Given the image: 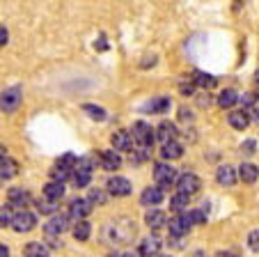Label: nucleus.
Returning <instances> with one entry per match:
<instances>
[{"instance_id": "obj_1", "label": "nucleus", "mask_w": 259, "mask_h": 257, "mask_svg": "<svg viewBox=\"0 0 259 257\" xmlns=\"http://www.w3.org/2000/svg\"><path fill=\"white\" fill-rule=\"evenodd\" d=\"M154 179H156L158 189L165 191L177 181V170L172 168V165H167V163H156L154 165Z\"/></svg>"}, {"instance_id": "obj_2", "label": "nucleus", "mask_w": 259, "mask_h": 257, "mask_svg": "<svg viewBox=\"0 0 259 257\" xmlns=\"http://www.w3.org/2000/svg\"><path fill=\"white\" fill-rule=\"evenodd\" d=\"M131 136H133V140H136L138 145L149 147L154 142V138H156V131H154V129L147 124V122H136V124H133Z\"/></svg>"}, {"instance_id": "obj_3", "label": "nucleus", "mask_w": 259, "mask_h": 257, "mask_svg": "<svg viewBox=\"0 0 259 257\" xmlns=\"http://www.w3.org/2000/svg\"><path fill=\"white\" fill-rule=\"evenodd\" d=\"M21 99H23V92L21 88H10L0 94V111L3 113H14L16 108L21 106Z\"/></svg>"}, {"instance_id": "obj_4", "label": "nucleus", "mask_w": 259, "mask_h": 257, "mask_svg": "<svg viewBox=\"0 0 259 257\" xmlns=\"http://www.w3.org/2000/svg\"><path fill=\"white\" fill-rule=\"evenodd\" d=\"M108 193L115 195V198H126V195H131V181L126 179V177H110L106 184Z\"/></svg>"}, {"instance_id": "obj_5", "label": "nucleus", "mask_w": 259, "mask_h": 257, "mask_svg": "<svg viewBox=\"0 0 259 257\" xmlns=\"http://www.w3.org/2000/svg\"><path fill=\"white\" fill-rule=\"evenodd\" d=\"M177 189H179V193H184V195L191 198L193 193L200 191V177L193 175V172H186V175H181L179 179H177Z\"/></svg>"}, {"instance_id": "obj_6", "label": "nucleus", "mask_w": 259, "mask_h": 257, "mask_svg": "<svg viewBox=\"0 0 259 257\" xmlns=\"http://www.w3.org/2000/svg\"><path fill=\"white\" fill-rule=\"evenodd\" d=\"M90 213H92V202H90V200H85V198H76L71 202V207H69V216H71V218H76L78 223L83 218H88Z\"/></svg>"}, {"instance_id": "obj_7", "label": "nucleus", "mask_w": 259, "mask_h": 257, "mask_svg": "<svg viewBox=\"0 0 259 257\" xmlns=\"http://www.w3.org/2000/svg\"><path fill=\"white\" fill-rule=\"evenodd\" d=\"M34 225H37V218H34V213L30 211H19L14 216V223H12V228H14V232H30V230H34Z\"/></svg>"}, {"instance_id": "obj_8", "label": "nucleus", "mask_w": 259, "mask_h": 257, "mask_svg": "<svg viewBox=\"0 0 259 257\" xmlns=\"http://www.w3.org/2000/svg\"><path fill=\"white\" fill-rule=\"evenodd\" d=\"M191 218H188V213H179L177 218L170 221V234L172 237H184V234H188V230H191Z\"/></svg>"}, {"instance_id": "obj_9", "label": "nucleus", "mask_w": 259, "mask_h": 257, "mask_svg": "<svg viewBox=\"0 0 259 257\" xmlns=\"http://www.w3.org/2000/svg\"><path fill=\"white\" fill-rule=\"evenodd\" d=\"M67 225H69L67 216H53V218L44 225V232L49 234V237H60V234L67 230Z\"/></svg>"}, {"instance_id": "obj_10", "label": "nucleus", "mask_w": 259, "mask_h": 257, "mask_svg": "<svg viewBox=\"0 0 259 257\" xmlns=\"http://www.w3.org/2000/svg\"><path fill=\"white\" fill-rule=\"evenodd\" d=\"M110 140H113V147H115V152H128L133 147V136L128 131H115L113 133V138H110Z\"/></svg>"}, {"instance_id": "obj_11", "label": "nucleus", "mask_w": 259, "mask_h": 257, "mask_svg": "<svg viewBox=\"0 0 259 257\" xmlns=\"http://www.w3.org/2000/svg\"><path fill=\"white\" fill-rule=\"evenodd\" d=\"M99 161H101V165L106 170H117L122 165V156L113 150H101L99 152Z\"/></svg>"}, {"instance_id": "obj_12", "label": "nucleus", "mask_w": 259, "mask_h": 257, "mask_svg": "<svg viewBox=\"0 0 259 257\" xmlns=\"http://www.w3.org/2000/svg\"><path fill=\"white\" fill-rule=\"evenodd\" d=\"M156 138L158 140H163V145H167V142H175L177 138V126L172 124V122H161L156 129Z\"/></svg>"}, {"instance_id": "obj_13", "label": "nucleus", "mask_w": 259, "mask_h": 257, "mask_svg": "<svg viewBox=\"0 0 259 257\" xmlns=\"http://www.w3.org/2000/svg\"><path fill=\"white\" fill-rule=\"evenodd\" d=\"M161 200H163V191L158 189V186H149V189H145L140 195V202L145 204V207H154V204H158Z\"/></svg>"}, {"instance_id": "obj_14", "label": "nucleus", "mask_w": 259, "mask_h": 257, "mask_svg": "<svg viewBox=\"0 0 259 257\" xmlns=\"http://www.w3.org/2000/svg\"><path fill=\"white\" fill-rule=\"evenodd\" d=\"M215 179L223 186H234L236 184V170L232 165H220L218 172H215Z\"/></svg>"}, {"instance_id": "obj_15", "label": "nucleus", "mask_w": 259, "mask_h": 257, "mask_svg": "<svg viewBox=\"0 0 259 257\" xmlns=\"http://www.w3.org/2000/svg\"><path fill=\"white\" fill-rule=\"evenodd\" d=\"M227 122H230V126H234L236 131H243L245 126L250 124V115L245 111H232L227 115Z\"/></svg>"}, {"instance_id": "obj_16", "label": "nucleus", "mask_w": 259, "mask_h": 257, "mask_svg": "<svg viewBox=\"0 0 259 257\" xmlns=\"http://www.w3.org/2000/svg\"><path fill=\"white\" fill-rule=\"evenodd\" d=\"M158 250H161V241H158L156 237L145 239V241L140 243V248H138V252H140L142 257H156Z\"/></svg>"}, {"instance_id": "obj_17", "label": "nucleus", "mask_w": 259, "mask_h": 257, "mask_svg": "<svg viewBox=\"0 0 259 257\" xmlns=\"http://www.w3.org/2000/svg\"><path fill=\"white\" fill-rule=\"evenodd\" d=\"M23 255L25 257H49L51 255V248L46 246V243H41V241H30L28 246H25Z\"/></svg>"}, {"instance_id": "obj_18", "label": "nucleus", "mask_w": 259, "mask_h": 257, "mask_svg": "<svg viewBox=\"0 0 259 257\" xmlns=\"http://www.w3.org/2000/svg\"><path fill=\"white\" fill-rule=\"evenodd\" d=\"M92 179V168H85V165H76V172H73V184L78 186V189H85Z\"/></svg>"}, {"instance_id": "obj_19", "label": "nucleus", "mask_w": 259, "mask_h": 257, "mask_svg": "<svg viewBox=\"0 0 259 257\" xmlns=\"http://www.w3.org/2000/svg\"><path fill=\"white\" fill-rule=\"evenodd\" d=\"M239 177H241V181H245V184H254L259 177V168L252 163H243L239 168Z\"/></svg>"}, {"instance_id": "obj_20", "label": "nucleus", "mask_w": 259, "mask_h": 257, "mask_svg": "<svg viewBox=\"0 0 259 257\" xmlns=\"http://www.w3.org/2000/svg\"><path fill=\"white\" fill-rule=\"evenodd\" d=\"M62 195H64V184H58V181H49V184L44 186V198L51 200V202H58Z\"/></svg>"}, {"instance_id": "obj_21", "label": "nucleus", "mask_w": 259, "mask_h": 257, "mask_svg": "<svg viewBox=\"0 0 259 257\" xmlns=\"http://www.w3.org/2000/svg\"><path fill=\"white\" fill-rule=\"evenodd\" d=\"M181 154H184V147L179 145V142H167V145H163L161 150V156L165 161H175V159H181Z\"/></svg>"}, {"instance_id": "obj_22", "label": "nucleus", "mask_w": 259, "mask_h": 257, "mask_svg": "<svg viewBox=\"0 0 259 257\" xmlns=\"http://www.w3.org/2000/svg\"><path fill=\"white\" fill-rule=\"evenodd\" d=\"M145 221H147V225H149L152 230H158V228L165 225V213L158 211V209H149L147 216H145Z\"/></svg>"}, {"instance_id": "obj_23", "label": "nucleus", "mask_w": 259, "mask_h": 257, "mask_svg": "<svg viewBox=\"0 0 259 257\" xmlns=\"http://www.w3.org/2000/svg\"><path fill=\"white\" fill-rule=\"evenodd\" d=\"M30 200V193L25 189H10V204L12 207H23Z\"/></svg>"}, {"instance_id": "obj_24", "label": "nucleus", "mask_w": 259, "mask_h": 257, "mask_svg": "<svg viewBox=\"0 0 259 257\" xmlns=\"http://www.w3.org/2000/svg\"><path fill=\"white\" fill-rule=\"evenodd\" d=\"M16 172H19V163H16V161L7 159L0 163V179H12Z\"/></svg>"}, {"instance_id": "obj_25", "label": "nucleus", "mask_w": 259, "mask_h": 257, "mask_svg": "<svg viewBox=\"0 0 259 257\" xmlns=\"http://www.w3.org/2000/svg\"><path fill=\"white\" fill-rule=\"evenodd\" d=\"M76 165H78V156L76 154H64V156H60L58 159V165L55 168H60V170H67V172H71V170H76Z\"/></svg>"}, {"instance_id": "obj_26", "label": "nucleus", "mask_w": 259, "mask_h": 257, "mask_svg": "<svg viewBox=\"0 0 259 257\" xmlns=\"http://www.w3.org/2000/svg\"><path fill=\"white\" fill-rule=\"evenodd\" d=\"M170 108V99L167 97H158V99H152V101L145 106V111H152V113H165Z\"/></svg>"}, {"instance_id": "obj_27", "label": "nucleus", "mask_w": 259, "mask_h": 257, "mask_svg": "<svg viewBox=\"0 0 259 257\" xmlns=\"http://www.w3.org/2000/svg\"><path fill=\"white\" fill-rule=\"evenodd\" d=\"M236 101H239V94H236L234 90H225V92H220V97H218L220 108H232Z\"/></svg>"}, {"instance_id": "obj_28", "label": "nucleus", "mask_w": 259, "mask_h": 257, "mask_svg": "<svg viewBox=\"0 0 259 257\" xmlns=\"http://www.w3.org/2000/svg\"><path fill=\"white\" fill-rule=\"evenodd\" d=\"M90 232H92L90 223L80 221V223H76V228H73V239H78V241H88V239H90Z\"/></svg>"}, {"instance_id": "obj_29", "label": "nucleus", "mask_w": 259, "mask_h": 257, "mask_svg": "<svg viewBox=\"0 0 259 257\" xmlns=\"http://www.w3.org/2000/svg\"><path fill=\"white\" fill-rule=\"evenodd\" d=\"M14 216L16 213L12 211V204H3L0 207V228H7V225L14 223Z\"/></svg>"}, {"instance_id": "obj_30", "label": "nucleus", "mask_w": 259, "mask_h": 257, "mask_svg": "<svg viewBox=\"0 0 259 257\" xmlns=\"http://www.w3.org/2000/svg\"><path fill=\"white\" fill-rule=\"evenodd\" d=\"M186 207H188V195H184V193H177L175 198L170 200V209L177 213H184Z\"/></svg>"}, {"instance_id": "obj_31", "label": "nucleus", "mask_w": 259, "mask_h": 257, "mask_svg": "<svg viewBox=\"0 0 259 257\" xmlns=\"http://www.w3.org/2000/svg\"><path fill=\"white\" fill-rule=\"evenodd\" d=\"M193 83H195V85H200V88H213V85H215V78L211 76V74L195 71V78H193Z\"/></svg>"}, {"instance_id": "obj_32", "label": "nucleus", "mask_w": 259, "mask_h": 257, "mask_svg": "<svg viewBox=\"0 0 259 257\" xmlns=\"http://www.w3.org/2000/svg\"><path fill=\"white\" fill-rule=\"evenodd\" d=\"M83 111L90 113V117H92V120H97V122H103V120H106V111H103L101 106H92V103H85Z\"/></svg>"}, {"instance_id": "obj_33", "label": "nucleus", "mask_w": 259, "mask_h": 257, "mask_svg": "<svg viewBox=\"0 0 259 257\" xmlns=\"http://www.w3.org/2000/svg\"><path fill=\"white\" fill-rule=\"evenodd\" d=\"M88 200L92 204H103V202H106V193H103L101 189H92V191H90V198Z\"/></svg>"}, {"instance_id": "obj_34", "label": "nucleus", "mask_w": 259, "mask_h": 257, "mask_svg": "<svg viewBox=\"0 0 259 257\" xmlns=\"http://www.w3.org/2000/svg\"><path fill=\"white\" fill-rule=\"evenodd\" d=\"M69 175H71V172H67V170H60V168L51 170V177H53V181H58V184H62L64 179H69Z\"/></svg>"}, {"instance_id": "obj_35", "label": "nucleus", "mask_w": 259, "mask_h": 257, "mask_svg": "<svg viewBox=\"0 0 259 257\" xmlns=\"http://www.w3.org/2000/svg\"><path fill=\"white\" fill-rule=\"evenodd\" d=\"M188 218H191V223H193V225L204 223V221H206V211H204V209H197V211H191V213H188Z\"/></svg>"}, {"instance_id": "obj_36", "label": "nucleus", "mask_w": 259, "mask_h": 257, "mask_svg": "<svg viewBox=\"0 0 259 257\" xmlns=\"http://www.w3.org/2000/svg\"><path fill=\"white\" fill-rule=\"evenodd\" d=\"M248 243H250V248H252L254 252H259V230H254V232H250Z\"/></svg>"}, {"instance_id": "obj_37", "label": "nucleus", "mask_w": 259, "mask_h": 257, "mask_svg": "<svg viewBox=\"0 0 259 257\" xmlns=\"http://www.w3.org/2000/svg\"><path fill=\"white\" fill-rule=\"evenodd\" d=\"M55 202H51V200H46V202H39V211L41 213H53L55 211Z\"/></svg>"}, {"instance_id": "obj_38", "label": "nucleus", "mask_w": 259, "mask_h": 257, "mask_svg": "<svg viewBox=\"0 0 259 257\" xmlns=\"http://www.w3.org/2000/svg\"><path fill=\"white\" fill-rule=\"evenodd\" d=\"M239 101H241V103H243V106H250V108H252V106H254V103H257V99H254V94L245 92V94H243V97H239Z\"/></svg>"}, {"instance_id": "obj_39", "label": "nucleus", "mask_w": 259, "mask_h": 257, "mask_svg": "<svg viewBox=\"0 0 259 257\" xmlns=\"http://www.w3.org/2000/svg\"><path fill=\"white\" fill-rule=\"evenodd\" d=\"M254 147H257V142L254 140H245L243 145H241V150H243L245 154H254Z\"/></svg>"}, {"instance_id": "obj_40", "label": "nucleus", "mask_w": 259, "mask_h": 257, "mask_svg": "<svg viewBox=\"0 0 259 257\" xmlns=\"http://www.w3.org/2000/svg\"><path fill=\"white\" fill-rule=\"evenodd\" d=\"M7 39H10V32H7L5 25H0V46H5Z\"/></svg>"}, {"instance_id": "obj_41", "label": "nucleus", "mask_w": 259, "mask_h": 257, "mask_svg": "<svg viewBox=\"0 0 259 257\" xmlns=\"http://www.w3.org/2000/svg\"><path fill=\"white\" fill-rule=\"evenodd\" d=\"M179 90H181L184 94H193V90H195V83H188V85H186V83H181Z\"/></svg>"}, {"instance_id": "obj_42", "label": "nucleus", "mask_w": 259, "mask_h": 257, "mask_svg": "<svg viewBox=\"0 0 259 257\" xmlns=\"http://www.w3.org/2000/svg\"><path fill=\"white\" fill-rule=\"evenodd\" d=\"M248 115H250V120L259 122V101H257V103H254V106H252V108H250V113H248Z\"/></svg>"}, {"instance_id": "obj_43", "label": "nucleus", "mask_w": 259, "mask_h": 257, "mask_svg": "<svg viewBox=\"0 0 259 257\" xmlns=\"http://www.w3.org/2000/svg\"><path fill=\"white\" fill-rule=\"evenodd\" d=\"M7 159H10V156H7V147L0 145V163H3V161H7Z\"/></svg>"}, {"instance_id": "obj_44", "label": "nucleus", "mask_w": 259, "mask_h": 257, "mask_svg": "<svg viewBox=\"0 0 259 257\" xmlns=\"http://www.w3.org/2000/svg\"><path fill=\"white\" fill-rule=\"evenodd\" d=\"M0 257H10V248L5 243H0Z\"/></svg>"}, {"instance_id": "obj_45", "label": "nucleus", "mask_w": 259, "mask_h": 257, "mask_svg": "<svg viewBox=\"0 0 259 257\" xmlns=\"http://www.w3.org/2000/svg\"><path fill=\"white\" fill-rule=\"evenodd\" d=\"M170 241H172V246H175V248L184 246V243H181V237H170Z\"/></svg>"}, {"instance_id": "obj_46", "label": "nucleus", "mask_w": 259, "mask_h": 257, "mask_svg": "<svg viewBox=\"0 0 259 257\" xmlns=\"http://www.w3.org/2000/svg\"><path fill=\"white\" fill-rule=\"evenodd\" d=\"M122 257H140V252H122Z\"/></svg>"}, {"instance_id": "obj_47", "label": "nucleus", "mask_w": 259, "mask_h": 257, "mask_svg": "<svg viewBox=\"0 0 259 257\" xmlns=\"http://www.w3.org/2000/svg\"><path fill=\"white\" fill-rule=\"evenodd\" d=\"M215 257H234V255H232V252H218Z\"/></svg>"}, {"instance_id": "obj_48", "label": "nucleus", "mask_w": 259, "mask_h": 257, "mask_svg": "<svg viewBox=\"0 0 259 257\" xmlns=\"http://www.w3.org/2000/svg\"><path fill=\"white\" fill-rule=\"evenodd\" d=\"M254 81H257V83H259V71H257V74H254Z\"/></svg>"}, {"instance_id": "obj_49", "label": "nucleus", "mask_w": 259, "mask_h": 257, "mask_svg": "<svg viewBox=\"0 0 259 257\" xmlns=\"http://www.w3.org/2000/svg\"><path fill=\"white\" fill-rule=\"evenodd\" d=\"M110 257H122V252H117V255H110Z\"/></svg>"}, {"instance_id": "obj_50", "label": "nucleus", "mask_w": 259, "mask_h": 257, "mask_svg": "<svg viewBox=\"0 0 259 257\" xmlns=\"http://www.w3.org/2000/svg\"><path fill=\"white\" fill-rule=\"evenodd\" d=\"M156 257H170V255H156Z\"/></svg>"}]
</instances>
